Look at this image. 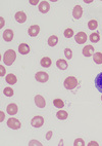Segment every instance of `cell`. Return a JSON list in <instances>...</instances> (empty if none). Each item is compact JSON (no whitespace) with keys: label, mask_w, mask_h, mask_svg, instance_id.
<instances>
[{"label":"cell","mask_w":102,"mask_h":146,"mask_svg":"<svg viewBox=\"0 0 102 146\" xmlns=\"http://www.w3.org/2000/svg\"><path fill=\"white\" fill-rule=\"evenodd\" d=\"M16 54L13 50H8L4 52V56H3V62L4 64L7 66L12 65V63L16 61Z\"/></svg>","instance_id":"1"},{"label":"cell","mask_w":102,"mask_h":146,"mask_svg":"<svg viewBox=\"0 0 102 146\" xmlns=\"http://www.w3.org/2000/svg\"><path fill=\"white\" fill-rule=\"evenodd\" d=\"M63 86L66 90H73L76 89L77 86H78V79L75 77V76H68V78H66L64 82H63Z\"/></svg>","instance_id":"2"},{"label":"cell","mask_w":102,"mask_h":146,"mask_svg":"<svg viewBox=\"0 0 102 146\" xmlns=\"http://www.w3.org/2000/svg\"><path fill=\"white\" fill-rule=\"evenodd\" d=\"M7 127L12 129V130H18V129H21V123L18 119H16V118L11 117L7 120Z\"/></svg>","instance_id":"3"},{"label":"cell","mask_w":102,"mask_h":146,"mask_svg":"<svg viewBox=\"0 0 102 146\" xmlns=\"http://www.w3.org/2000/svg\"><path fill=\"white\" fill-rule=\"evenodd\" d=\"M31 125H32V127H34V128H41V127L44 125V118H43L42 116H40V115H37V116L32 118Z\"/></svg>","instance_id":"4"},{"label":"cell","mask_w":102,"mask_h":146,"mask_svg":"<svg viewBox=\"0 0 102 146\" xmlns=\"http://www.w3.org/2000/svg\"><path fill=\"white\" fill-rule=\"evenodd\" d=\"M35 78H36L37 81H39L41 84H45V82H47L48 78H49V76L46 72L44 71H39L38 73H36V75H35Z\"/></svg>","instance_id":"5"},{"label":"cell","mask_w":102,"mask_h":146,"mask_svg":"<svg viewBox=\"0 0 102 146\" xmlns=\"http://www.w3.org/2000/svg\"><path fill=\"white\" fill-rule=\"evenodd\" d=\"M75 40H76V42L79 43V44H83V43H85V42L87 41L86 33H85V32H79L76 36H75Z\"/></svg>","instance_id":"6"},{"label":"cell","mask_w":102,"mask_h":146,"mask_svg":"<svg viewBox=\"0 0 102 146\" xmlns=\"http://www.w3.org/2000/svg\"><path fill=\"white\" fill-rule=\"evenodd\" d=\"M35 103H36V105L39 108H44L46 106V101H45V99L41 95H37L35 97Z\"/></svg>","instance_id":"7"},{"label":"cell","mask_w":102,"mask_h":146,"mask_svg":"<svg viewBox=\"0 0 102 146\" xmlns=\"http://www.w3.org/2000/svg\"><path fill=\"white\" fill-rule=\"evenodd\" d=\"M28 32H29V35L31 37H36L38 36V34L40 32V27L38 25H33L29 28Z\"/></svg>","instance_id":"8"},{"label":"cell","mask_w":102,"mask_h":146,"mask_svg":"<svg viewBox=\"0 0 102 146\" xmlns=\"http://www.w3.org/2000/svg\"><path fill=\"white\" fill-rule=\"evenodd\" d=\"M82 15H83V9L80 5H76L73 7V16L75 20H79V19H81Z\"/></svg>","instance_id":"9"},{"label":"cell","mask_w":102,"mask_h":146,"mask_svg":"<svg viewBox=\"0 0 102 146\" xmlns=\"http://www.w3.org/2000/svg\"><path fill=\"white\" fill-rule=\"evenodd\" d=\"M50 9V5L47 1H41L39 4V11L42 13H47Z\"/></svg>","instance_id":"10"},{"label":"cell","mask_w":102,"mask_h":146,"mask_svg":"<svg viewBox=\"0 0 102 146\" xmlns=\"http://www.w3.org/2000/svg\"><path fill=\"white\" fill-rule=\"evenodd\" d=\"M83 52L84 57L89 58L94 54V47L92 46V45H86V46L83 48V52Z\"/></svg>","instance_id":"11"},{"label":"cell","mask_w":102,"mask_h":146,"mask_svg":"<svg viewBox=\"0 0 102 146\" xmlns=\"http://www.w3.org/2000/svg\"><path fill=\"white\" fill-rule=\"evenodd\" d=\"M14 18H16V21L18 22V23H21V24L25 23L27 20V16L24 11H18V13H16V16H14Z\"/></svg>","instance_id":"12"},{"label":"cell","mask_w":102,"mask_h":146,"mask_svg":"<svg viewBox=\"0 0 102 146\" xmlns=\"http://www.w3.org/2000/svg\"><path fill=\"white\" fill-rule=\"evenodd\" d=\"M12 38H13V31L12 30H10V29L5 30L4 33H3V39L5 40L6 42H10L11 40H12Z\"/></svg>","instance_id":"13"},{"label":"cell","mask_w":102,"mask_h":146,"mask_svg":"<svg viewBox=\"0 0 102 146\" xmlns=\"http://www.w3.org/2000/svg\"><path fill=\"white\" fill-rule=\"evenodd\" d=\"M18 52L21 55H28L30 52V46L27 43H21L18 46Z\"/></svg>","instance_id":"14"},{"label":"cell","mask_w":102,"mask_h":146,"mask_svg":"<svg viewBox=\"0 0 102 146\" xmlns=\"http://www.w3.org/2000/svg\"><path fill=\"white\" fill-rule=\"evenodd\" d=\"M95 86H96V89L100 93H102V72L99 73L96 76V78H95Z\"/></svg>","instance_id":"15"},{"label":"cell","mask_w":102,"mask_h":146,"mask_svg":"<svg viewBox=\"0 0 102 146\" xmlns=\"http://www.w3.org/2000/svg\"><path fill=\"white\" fill-rule=\"evenodd\" d=\"M18 106H16V104H14V103H11V104H9L7 106V108H6V111H7L8 114L10 115H14L18 113Z\"/></svg>","instance_id":"16"},{"label":"cell","mask_w":102,"mask_h":146,"mask_svg":"<svg viewBox=\"0 0 102 146\" xmlns=\"http://www.w3.org/2000/svg\"><path fill=\"white\" fill-rule=\"evenodd\" d=\"M56 66H57L58 69H60V70H66V69H68V63H66V61L62 60V59H59V60H57V62H56Z\"/></svg>","instance_id":"17"},{"label":"cell","mask_w":102,"mask_h":146,"mask_svg":"<svg viewBox=\"0 0 102 146\" xmlns=\"http://www.w3.org/2000/svg\"><path fill=\"white\" fill-rule=\"evenodd\" d=\"M40 64H41V66L44 68H49L50 66H51V59L48 57L42 58L41 61H40Z\"/></svg>","instance_id":"18"},{"label":"cell","mask_w":102,"mask_h":146,"mask_svg":"<svg viewBox=\"0 0 102 146\" xmlns=\"http://www.w3.org/2000/svg\"><path fill=\"white\" fill-rule=\"evenodd\" d=\"M58 43V38L56 35H51V36L48 38V45L51 47L55 46V45Z\"/></svg>","instance_id":"19"},{"label":"cell","mask_w":102,"mask_h":146,"mask_svg":"<svg viewBox=\"0 0 102 146\" xmlns=\"http://www.w3.org/2000/svg\"><path fill=\"white\" fill-rule=\"evenodd\" d=\"M5 80L9 84H16V81H18V78H16V76L14 74H8V75H6Z\"/></svg>","instance_id":"20"},{"label":"cell","mask_w":102,"mask_h":146,"mask_svg":"<svg viewBox=\"0 0 102 146\" xmlns=\"http://www.w3.org/2000/svg\"><path fill=\"white\" fill-rule=\"evenodd\" d=\"M68 112H66V111H64V110H59V111L56 113V117H57L58 119H60V120L66 119V118H68Z\"/></svg>","instance_id":"21"},{"label":"cell","mask_w":102,"mask_h":146,"mask_svg":"<svg viewBox=\"0 0 102 146\" xmlns=\"http://www.w3.org/2000/svg\"><path fill=\"white\" fill-rule=\"evenodd\" d=\"M93 60L96 64H102V54L101 52H95Z\"/></svg>","instance_id":"22"},{"label":"cell","mask_w":102,"mask_h":146,"mask_svg":"<svg viewBox=\"0 0 102 146\" xmlns=\"http://www.w3.org/2000/svg\"><path fill=\"white\" fill-rule=\"evenodd\" d=\"M99 40H100V36H99V34L97 33V32H95V33H92L91 35H90V41L96 43V42H98Z\"/></svg>","instance_id":"23"},{"label":"cell","mask_w":102,"mask_h":146,"mask_svg":"<svg viewBox=\"0 0 102 146\" xmlns=\"http://www.w3.org/2000/svg\"><path fill=\"white\" fill-rule=\"evenodd\" d=\"M97 27H98V23H97L96 20H91V21H89V23H88V28H89L90 30H95V29H97Z\"/></svg>","instance_id":"24"},{"label":"cell","mask_w":102,"mask_h":146,"mask_svg":"<svg viewBox=\"0 0 102 146\" xmlns=\"http://www.w3.org/2000/svg\"><path fill=\"white\" fill-rule=\"evenodd\" d=\"M53 104H54V106L56 108H62V107H64V103H63V101L61 99H55L53 101Z\"/></svg>","instance_id":"25"},{"label":"cell","mask_w":102,"mask_h":146,"mask_svg":"<svg viewBox=\"0 0 102 146\" xmlns=\"http://www.w3.org/2000/svg\"><path fill=\"white\" fill-rule=\"evenodd\" d=\"M3 94L5 95L6 97H12L13 94H14V92L11 88H5L4 91H3Z\"/></svg>","instance_id":"26"},{"label":"cell","mask_w":102,"mask_h":146,"mask_svg":"<svg viewBox=\"0 0 102 146\" xmlns=\"http://www.w3.org/2000/svg\"><path fill=\"white\" fill-rule=\"evenodd\" d=\"M73 36V29H66V31H64V37L66 38H71V37Z\"/></svg>","instance_id":"27"},{"label":"cell","mask_w":102,"mask_h":146,"mask_svg":"<svg viewBox=\"0 0 102 146\" xmlns=\"http://www.w3.org/2000/svg\"><path fill=\"white\" fill-rule=\"evenodd\" d=\"M64 56L66 57V59H68V60H71V58H73V52H71V48H66L64 50Z\"/></svg>","instance_id":"28"},{"label":"cell","mask_w":102,"mask_h":146,"mask_svg":"<svg viewBox=\"0 0 102 146\" xmlns=\"http://www.w3.org/2000/svg\"><path fill=\"white\" fill-rule=\"evenodd\" d=\"M73 145L75 146H84L85 145V142L83 139L81 138H78L75 140V143H73Z\"/></svg>","instance_id":"29"},{"label":"cell","mask_w":102,"mask_h":146,"mask_svg":"<svg viewBox=\"0 0 102 146\" xmlns=\"http://www.w3.org/2000/svg\"><path fill=\"white\" fill-rule=\"evenodd\" d=\"M5 73H6V71H5V69H4V67H3V66H0V76H4Z\"/></svg>","instance_id":"30"},{"label":"cell","mask_w":102,"mask_h":146,"mask_svg":"<svg viewBox=\"0 0 102 146\" xmlns=\"http://www.w3.org/2000/svg\"><path fill=\"white\" fill-rule=\"evenodd\" d=\"M52 135H53L52 131H49V132H47V134H46V139H47V140H50V139L52 138Z\"/></svg>","instance_id":"31"},{"label":"cell","mask_w":102,"mask_h":146,"mask_svg":"<svg viewBox=\"0 0 102 146\" xmlns=\"http://www.w3.org/2000/svg\"><path fill=\"white\" fill-rule=\"evenodd\" d=\"M38 3H39V0H35V1L30 0V4H32V5H37Z\"/></svg>","instance_id":"32"},{"label":"cell","mask_w":102,"mask_h":146,"mask_svg":"<svg viewBox=\"0 0 102 146\" xmlns=\"http://www.w3.org/2000/svg\"><path fill=\"white\" fill-rule=\"evenodd\" d=\"M33 144H37V145H41V143H40V142H38V141H32V142H30V145H33Z\"/></svg>","instance_id":"33"},{"label":"cell","mask_w":102,"mask_h":146,"mask_svg":"<svg viewBox=\"0 0 102 146\" xmlns=\"http://www.w3.org/2000/svg\"><path fill=\"white\" fill-rule=\"evenodd\" d=\"M91 145H98V143H97V142H93V141H92V142H90L89 143V146H91Z\"/></svg>","instance_id":"34"},{"label":"cell","mask_w":102,"mask_h":146,"mask_svg":"<svg viewBox=\"0 0 102 146\" xmlns=\"http://www.w3.org/2000/svg\"><path fill=\"white\" fill-rule=\"evenodd\" d=\"M0 114H1V121H3V119H4V112H0Z\"/></svg>","instance_id":"35"},{"label":"cell","mask_w":102,"mask_h":146,"mask_svg":"<svg viewBox=\"0 0 102 146\" xmlns=\"http://www.w3.org/2000/svg\"><path fill=\"white\" fill-rule=\"evenodd\" d=\"M101 100H102V97H101Z\"/></svg>","instance_id":"36"}]
</instances>
